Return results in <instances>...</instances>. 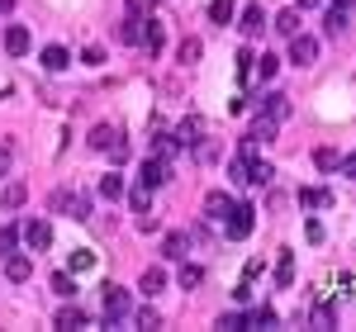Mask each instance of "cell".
Wrapping results in <instances>:
<instances>
[{"label": "cell", "instance_id": "6da1fadb", "mask_svg": "<svg viewBox=\"0 0 356 332\" xmlns=\"http://www.w3.org/2000/svg\"><path fill=\"white\" fill-rule=\"evenodd\" d=\"M223 228H228V238H233V242H243L247 233L257 228V209H252V204H233V209L223 214Z\"/></svg>", "mask_w": 356, "mask_h": 332}, {"label": "cell", "instance_id": "7a4b0ae2", "mask_svg": "<svg viewBox=\"0 0 356 332\" xmlns=\"http://www.w3.org/2000/svg\"><path fill=\"white\" fill-rule=\"evenodd\" d=\"M53 209H67V219H76V223H86L90 219V194H67V190H57L53 194Z\"/></svg>", "mask_w": 356, "mask_h": 332}, {"label": "cell", "instance_id": "3957f363", "mask_svg": "<svg viewBox=\"0 0 356 332\" xmlns=\"http://www.w3.org/2000/svg\"><path fill=\"white\" fill-rule=\"evenodd\" d=\"M129 308H134V299H129V290H119V285H105V323H119V318H129Z\"/></svg>", "mask_w": 356, "mask_h": 332}, {"label": "cell", "instance_id": "277c9868", "mask_svg": "<svg viewBox=\"0 0 356 332\" xmlns=\"http://www.w3.org/2000/svg\"><path fill=\"white\" fill-rule=\"evenodd\" d=\"M290 62H300V67H314V62H318V38H309V33H295V38H290Z\"/></svg>", "mask_w": 356, "mask_h": 332}, {"label": "cell", "instance_id": "5b68a950", "mask_svg": "<svg viewBox=\"0 0 356 332\" xmlns=\"http://www.w3.org/2000/svg\"><path fill=\"white\" fill-rule=\"evenodd\" d=\"M24 242H29L33 251H48V247H53V223L29 219V223H24Z\"/></svg>", "mask_w": 356, "mask_h": 332}, {"label": "cell", "instance_id": "8992f818", "mask_svg": "<svg viewBox=\"0 0 356 332\" xmlns=\"http://www.w3.org/2000/svg\"><path fill=\"white\" fill-rule=\"evenodd\" d=\"M138 181H143V185H152V190H157V185H166V181H171V162H162V157H147Z\"/></svg>", "mask_w": 356, "mask_h": 332}, {"label": "cell", "instance_id": "52a82bcc", "mask_svg": "<svg viewBox=\"0 0 356 332\" xmlns=\"http://www.w3.org/2000/svg\"><path fill=\"white\" fill-rule=\"evenodd\" d=\"M143 48H147V53L157 57L166 48V28L157 24V19H152V15H147V19H143Z\"/></svg>", "mask_w": 356, "mask_h": 332}, {"label": "cell", "instance_id": "ba28073f", "mask_svg": "<svg viewBox=\"0 0 356 332\" xmlns=\"http://www.w3.org/2000/svg\"><path fill=\"white\" fill-rule=\"evenodd\" d=\"M57 328H62V332H76V328H90V318H86V308L62 304V308H57Z\"/></svg>", "mask_w": 356, "mask_h": 332}, {"label": "cell", "instance_id": "9c48e42d", "mask_svg": "<svg viewBox=\"0 0 356 332\" xmlns=\"http://www.w3.org/2000/svg\"><path fill=\"white\" fill-rule=\"evenodd\" d=\"M247 33V38H261V33H266V10H261V5H247L243 10V24H238Z\"/></svg>", "mask_w": 356, "mask_h": 332}, {"label": "cell", "instance_id": "30bf717a", "mask_svg": "<svg viewBox=\"0 0 356 332\" xmlns=\"http://www.w3.org/2000/svg\"><path fill=\"white\" fill-rule=\"evenodd\" d=\"M29 43H33V38H29L24 24H10V28H5V53H10V57H24Z\"/></svg>", "mask_w": 356, "mask_h": 332}, {"label": "cell", "instance_id": "8fae6325", "mask_svg": "<svg viewBox=\"0 0 356 332\" xmlns=\"http://www.w3.org/2000/svg\"><path fill=\"white\" fill-rule=\"evenodd\" d=\"M38 62H43L48 72H67V67H72V53H67L62 43H48V48L38 53Z\"/></svg>", "mask_w": 356, "mask_h": 332}, {"label": "cell", "instance_id": "7c38bea8", "mask_svg": "<svg viewBox=\"0 0 356 332\" xmlns=\"http://www.w3.org/2000/svg\"><path fill=\"white\" fill-rule=\"evenodd\" d=\"M5 276L15 280V285H24V280L33 276V261H29V256H19V251H10V256H5Z\"/></svg>", "mask_w": 356, "mask_h": 332}, {"label": "cell", "instance_id": "4fadbf2b", "mask_svg": "<svg viewBox=\"0 0 356 332\" xmlns=\"http://www.w3.org/2000/svg\"><path fill=\"white\" fill-rule=\"evenodd\" d=\"M119 138H124V133H119L114 124H95V128H90V147H95V152H110Z\"/></svg>", "mask_w": 356, "mask_h": 332}, {"label": "cell", "instance_id": "5bb4252c", "mask_svg": "<svg viewBox=\"0 0 356 332\" xmlns=\"http://www.w3.org/2000/svg\"><path fill=\"white\" fill-rule=\"evenodd\" d=\"M295 285V251H280L275 256V290H290Z\"/></svg>", "mask_w": 356, "mask_h": 332}, {"label": "cell", "instance_id": "9a60e30c", "mask_svg": "<svg viewBox=\"0 0 356 332\" xmlns=\"http://www.w3.org/2000/svg\"><path fill=\"white\" fill-rule=\"evenodd\" d=\"M200 133H204V119H200V114H191V119H181L176 142H181V147H195V142H200Z\"/></svg>", "mask_w": 356, "mask_h": 332}, {"label": "cell", "instance_id": "2e32d148", "mask_svg": "<svg viewBox=\"0 0 356 332\" xmlns=\"http://www.w3.org/2000/svg\"><path fill=\"white\" fill-rule=\"evenodd\" d=\"M138 290H143L147 299H152V294H162V290H166V271H162V266H147L143 280H138Z\"/></svg>", "mask_w": 356, "mask_h": 332}, {"label": "cell", "instance_id": "e0dca14e", "mask_svg": "<svg viewBox=\"0 0 356 332\" xmlns=\"http://www.w3.org/2000/svg\"><path fill=\"white\" fill-rule=\"evenodd\" d=\"M186 247H191V233H166L162 256H166V261H181V256H186Z\"/></svg>", "mask_w": 356, "mask_h": 332}, {"label": "cell", "instance_id": "ac0fdd59", "mask_svg": "<svg viewBox=\"0 0 356 332\" xmlns=\"http://www.w3.org/2000/svg\"><path fill=\"white\" fill-rule=\"evenodd\" d=\"M228 209H233V199H228V190H209V194H204V214H209V219H223Z\"/></svg>", "mask_w": 356, "mask_h": 332}, {"label": "cell", "instance_id": "d6986e66", "mask_svg": "<svg viewBox=\"0 0 356 332\" xmlns=\"http://www.w3.org/2000/svg\"><path fill=\"white\" fill-rule=\"evenodd\" d=\"M261 114H271L275 124H280V119H290V95H280V90L266 95V100H261Z\"/></svg>", "mask_w": 356, "mask_h": 332}, {"label": "cell", "instance_id": "ffe728a7", "mask_svg": "<svg viewBox=\"0 0 356 332\" xmlns=\"http://www.w3.org/2000/svg\"><path fill=\"white\" fill-rule=\"evenodd\" d=\"M119 43L143 48V19H138V15H124V24H119Z\"/></svg>", "mask_w": 356, "mask_h": 332}, {"label": "cell", "instance_id": "44dd1931", "mask_svg": "<svg viewBox=\"0 0 356 332\" xmlns=\"http://www.w3.org/2000/svg\"><path fill=\"white\" fill-rule=\"evenodd\" d=\"M275 33H285V38H295V33H300V5H290V10H280V15H275Z\"/></svg>", "mask_w": 356, "mask_h": 332}, {"label": "cell", "instance_id": "7402d4cb", "mask_svg": "<svg viewBox=\"0 0 356 332\" xmlns=\"http://www.w3.org/2000/svg\"><path fill=\"white\" fill-rule=\"evenodd\" d=\"M176 152H181V142H176V133H157V138H152V157H162V162H171Z\"/></svg>", "mask_w": 356, "mask_h": 332}, {"label": "cell", "instance_id": "603a6c76", "mask_svg": "<svg viewBox=\"0 0 356 332\" xmlns=\"http://www.w3.org/2000/svg\"><path fill=\"white\" fill-rule=\"evenodd\" d=\"M275 323H280V313H275L271 304H261V308L247 313V328H275Z\"/></svg>", "mask_w": 356, "mask_h": 332}, {"label": "cell", "instance_id": "cb8c5ba5", "mask_svg": "<svg viewBox=\"0 0 356 332\" xmlns=\"http://www.w3.org/2000/svg\"><path fill=\"white\" fill-rule=\"evenodd\" d=\"M90 266H95V251H86V247H76L72 256H67V271H72V276H81V271H90Z\"/></svg>", "mask_w": 356, "mask_h": 332}, {"label": "cell", "instance_id": "d4e9b609", "mask_svg": "<svg viewBox=\"0 0 356 332\" xmlns=\"http://www.w3.org/2000/svg\"><path fill=\"white\" fill-rule=\"evenodd\" d=\"M247 138H257V142H271V138H275V119H271V114H261V119H257V124L247 128Z\"/></svg>", "mask_w": 356, "mask_h": 332}, {"label": "cell", "instance_id": "484cf974", "mask_svg": "<svg viewBox=\"0 0 356 332\" xmlns=\"http://www.w3.org/2000/svg\"><path fill=\"white\" fill-rule=\"evenodd\" d=\"M247 181H252V185H271V181H275V166L271 162H252V166H247Z\"/></svg>", "mask_w": 356, "mask_h": 332}, {"label": "cell", "instance_id": "4316f807", "mask_svg": "<svg viewBox=\"0 0 356 332\" xmlns=\"http://www.w3.org/2000/svg\"><path fill=\"white\" fill-rule=\"evenodd\" d=\"M200 53H204V43H200V38H181V48H176V57H181L186 67H191V62H200Z\"/></svg>", "mask_w": 356, "mask_h": 332}, {"label": "cell", "instance_id": "83f0119b", "mask_svg": "<svg viewBox=\"0 0 356 332\" xmlns=\"http://www.w3.org/2000/svg\"><path fill=\"white\" fill-rule=\"evenodd\" d=\"M200 285H204V266H191L186 261L181 266V290H200Z\"/></svg>", "mask_w": 356, "mask_h": 332}, {"label": "cell", "instance_id": "f1b7e54d", "mask_svg": "<svg viewBox=\"0 0 356 332\" xmlns=\"http://www.w3.org/2000/svg\"><path fill=\"white\" fill-rule=\"evenodd\" d=\"M252 76H257V53L243 48V53H238V81H252Z\"/></svg>", "mask_w": 356, "mask_h": 332}, {"label": "cell", "instance_id": "f546056e", "mask_svg": "<svg viewBox=\"0 0 356 332\" xmlns=\"http://www.w3.org/2000/svg\"><path fill=\"white\" fill-rule=\"evenodd\" d=\"M100 194H105V199H124V176H119V171H110V176L100 181Z\"/></svg>", "mask_w": 356, "mask_h": 332}, {"label": "cell", "instance_id": "4dcf8cb0", "mask_svg": "<svg viewBox=\"0 0 356 332\" xmlns=\"http://www.w3.org/2000/svg\"><path fill=\"white\" fill-rule=\"evenodd\" d=\"M300 204H304V209H328L332 194L328 190H300Z\"/></svg>", "mask_w": 356, "mask_h": 332}, {"label": "cell", "instance_id": "1f68e13d", "mask_svg": "<svg viewBox=\"0 0 356 332\" xmlns=\"http://www.w3.org/2000/svg\"><path fill=\"white\" fill-rule=\"evenodd\" d=\"M53 290L62 294V299H76V280H72V271H57V276H53Z\"/></svg>", "mask_w": 356, "mask_h": 332}, {"label": "cell", "instance_id": "d6a6232c", "mask_svg": "<svg viewBox=\"0 0 356 332\" xmlns=\"http://www.w3.org/2000/svg\"><path fill=\"white\" fill-rule=\"evenodd\" d=\"M342 28H347V10H328V19H323V33H328V38H337Z\"/></svg>", "mask_w": 356, "mask_h": 332}, {"label": "cell", "instance_id": "836d02e7", "mask_svg": "<svg viewBox=\"0 0 356 332\" xmlns=\"http://www.w3.org/2000/svg\"><path fill=\"white\" fill-rule=\"evenodd\" d=\"M314 166H318V171H337V166H342V157H337L332 147H318V152H314Z\"/></svg>", "mask_w": 356, "mask_h": 332}, {"label": "cell", "instance_id": "e575fe53", "mask_svg": "<svg viewBox=\"0 0 356 332\" xmlns=\"http://www.w3.org/2000/svg\"><path fill=\"white\" fill-rule=\"evenodd\" d=\"M209 19L214 24H228L233 19V0H209Z\"/></svg>", "mask_w": 356, "mask_h": 332}, {"label": "cell", "instance_id": "d590c367", "mask_svg": "<svg viewBox=\"0 0 356 332\" xmlns=\"http://www.w3.org/2000/svg\"><path fill=\"white\" fill-rule=\"evenodd\" d=\"M275 72H280V57H271V53H261V57H257V76H261V81H271Z\"/></svg>", "mask_w": 356, "mask_h": 332}, {"label": "cell", "instance_id": "8d00e7d4", "mask_svg": "<svg viewBox=\"0 0 356 332\" xmlns=\"http://www.w3.org/2000/svg\"><path fill=\"white\" fill-rule=\"evenodd\" d=\"M24 199H29V190L19 185V181H10V185H5V209H19Z\"/></svg>", "mask_w": 356, "mask_h": 332}, {"label": "cell", "instance_id": "74e56055", "mask_svg": "<svg viewBox=\"0 0 356 332\" xmlns=\"http://www.w3.org/2000/svg\"><path fill=\"white\" fill-rule=\"evenodd\" d=\"M134 323L152 332V328H162V313H157V308H138V313H134Z\"/></svg>", "mask_w": 356, "mask_h": 332}, {"label": "cell", "instance_id": "f35d334b", "mask_svg": "<svg viewBox=\"0 0 356 332\" xmlns=\"http://www.w3.org/2000/svg\"><path fill=\"white\" fill-rule=\"evenodd\" d=\"M134 209H138V214H147V209H152V185H143V181H138V190H134Z\"/></svg>", "mask_w": 356, "mask_h": 332}, {"label": "cell", "instance_id": "ab89813d", "mask_svg": "<svg viewBox=\"0 0 356 332\" xmlns=\"http://www.w3.org/2000/svg\"><path fill=\"white\" fill-rule=\"evenodd\" d=\"M219 328L223 332H243L247 328V313H219Z\"/></svg>", "mask_w": 356, "mask_h": 332}, {"label": "cell", "instance_id": "60d3db41", "mask_svg": "<svg viewBox=\"0 0 356 332\" xmlns=\"http://www.w3.org/2000/svg\"><path fill=\"white\" fill-rule=\"evenodd\" d=\"M15 242H19V233L5 223V228H0V256H10V251H15Z\"/></svg>", "mask_w": 356, "mask_h": 332}, {"label": "cell", "instance_id": "b9f144b4", "mask_svg": "<svg viewBox=\"0 0 356 332\" xmlns=\"http://www.w3.org/2000/svg\"><path fill=\"white\" fill-rule=\"evenodd\" d=\"M247 166H252V157H243V152H238V157H233V166H228V176H233V181H247Z\"/></svg>", "mask_w": 356, "mask_h": 332}, {"label": "cell", "instance_id": "7bdbcfd3", "mask_svg": "<svg viewBox=\"0 0 356 332\" xmlns=\"http://www.w3.org/2000/svg\"><path fill=\"white\" fill-rule=\"evenodd\" d=\"M157 10V0H129V15H138V19H147Z\"/></svg>", "mask_w": 356, "mask_h": 332}, {"label": "cell", "instance_id": "ee69618b", "mask_svg": "<svg viewBox=\"0 0 356 332\" xmlns=\"http://www.w3.org/2000/svg\"><path fill=\"white\" fill-rule=\"evenodd\" d=\"M314 328H332V308H328V304L314 308Z\"/></svg>", "mask_w": 356, "mask_h": 332}, {"label": "cell", "instance_id": "f6af8a7d", "mask_svg": "<svg viewBox=\"0 0 356 332\" xmlns=\"http://www.w3.org/2000/svg\"><path fill=\"white\" fill-rule=\"evenodd\" d=\"M81 62H86V67H105V48H86Z\"/></svg>", "mask_w": 356, "mask_h": 332}, {"label": "cell", "instance_id": "bcb514c9", "mask_svg": "<svg viewBox=\"0 0 356 332\" xmlns=\"http://www.w3.org/2000/svg\"><path fill=\"white\" fill-rule=\"evenodd\" d=\"M10 162H15V147H10V142H0V176H10Z\"/></svg>", "mask_w": 356, "mask_h": 332}, {"label": "cell", "instance_id": "7dc6e473", "mask_svg": "<svg viewBox=\"0 0 356 332\" xmlns=\"http://www.w3.org/2000/svg\"><path fill=\"white\" fill-rule=\"evenodd\" d=\"M138 233H157V214H143L138 219Z\"/></svg>", "mask_w": 356, "mask_h": 332}, {"label": "cell", "instance_id": "c3c4849f", "mask_svg": "<svg viewBox=\"0 0 356 332\" xmlns=\"http://www.w3.org/2000/svg\"><path fill=\"white\" fill-rule=\"evenodd\" d=\"M337 171H342V176H352V181H356V157H342V166H337Z\"/></svg>", "mask_w": 356, "mask_h": 332}, {"label": "cell", "instance_id": "681fc988", "mask_svg": "<svg viewBox=\"0 0 356 332\" xmlns=\"http://www.w3.org/2000/svg\"><path fill=\"white\" fill-rule=\"evenodd\" d=\"M295 5H300V10H318L323 0H295Z\"/></svg>", "mask_w": 356, "mask_h": 332}, {"label": "cell", "instance_id": "f907efd6", "mask_svg": "<svg viewBox=\"0 0 356 332\" xmlns=\"http://www.w3.org/2000/svg\"><path fill=\"white\" fill-rule=\"evenodd\" d=\"M5 10H15V0H0V15H5Z\"/></svg>", "mask_w": 356, "mask_h": 332}, {"label": "cell", "instance_id": "816d5d0a", "mask_svg": "<svg viewBox=\"0 0 356 332\" xmlns=\"http://www.w3.org/2000/svg\"><path fill=\"white\" fill-rule=\"evenodd\" d=\"M352 5H356V0H337V10H352Z\"/></svg>", "mask_w": 356, "mask_h": 332}]
</instances>
